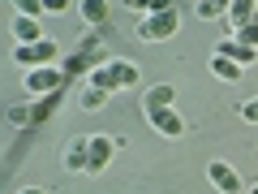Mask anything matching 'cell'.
Instances as JSON below:
<instances>
[{
  "instance_id": "cell-2",
  "label": "cell",
  "mask_w": 258,
  "mask_h": 194,
  "mask_svg": "<svg viewBox=\"0 0 258 194\" xmlns=\"http://www.w3.org/2000/svg\"><path fill=\"white\" fill-rule=\"evenodd\" d=\"M26 91L35 95V100H43V95H56L64 91V82H69V74H64L60 65H39V69H26Z\"/></svg>"
},
{
  "instance_id": "cell-3",
  "label": "cell",
  "mask_w": 258,
  "mask_h": 194,
  "mask_svg": "<svg viewBox=\"0 0 258 194\" xmlns=\"http://www.w3.org/2000/svg\"><path fill=\"white\" fill-rule=\"evenodd\" d=\"M176 26H181L176 9H168V13H142V22H138V30H134V35L147 39V43H159V39H172Z\"/></svg>"
},
{
  "instance_id": "cell-14",
  "label": "cell",
  "mask_w": 258,
  "mask_h": 194,
  "mask_svg": "<svg viewBox=\"0 0 258 194\" xmlns=\"http://www.w3.org/2000/svg\"><path fill=\"white\" fill-rule=\"evenodd\" d=\"M228 9H232V0H198L194 5V13L203 22H211V18H228Z\"/></svg>"
},
{
  "instance_id": "cell-5",
  "label": "cell",
  "mask_w": 258,
  "mask_h": 194,
  "mask_svg": "<svg viewBox=\"0 0 258 194\" xmlns=\"http://www.w3.org/2000/svg\"><path fill=\"white\" fill-rule=\"evenodd\" d=\"M207 181H211L220 194H241V190H245L241 173L228 164V160H211V164H207Z\"/></svg>"
},
{
  "instance_id": "cell-19",
  "label": "cell",
  "mask_w": 258,
  "mask_h": 194,
  "mask_svg": "<svg viewBox=\"0 0 258 194\" xmlns=\"http://www.w3.org/2000/svg\"><path fill=\"white\" fill-rule=\"evenodd\" d=\"M241 121H249V125H258V95H254V100H245V104H241Z\"/></svg>"
},
{
  "instance_id": "cell-17",
  "label": "cell",
  "mask_w": 258,
  "mask_h": 194,
  "mask_svg": "<svg viewBox=\"0 0 258 194\" xmlns=\"http://www.w3.org/2000/svg\"><path fill=\"white\" fill-rule=\"evenodd\" d=\"M232 35H237L241 43H249V47H258V18H254V22H245V26H241V30H232Z\"/></svg>"
},
{
  "instance_id": "cell-21",
  "label": "cell",
  "mask_w": 258,
  "mask_h": 194,
  "mask_svg": "<svg viewBox=\"0 0 258 194\" xmlns=\"http://www.w3.org/2000/svg\"><path fill=\"white\" fill-rule=\"evenodd\" d=\"M168 9H176V0H151L147 13H168Z\"/></svg>"
},
{
  "instance_id": "cell-12",
  "label": "cell",
  "mask_w": 258,
  "mask_h": 194,
  "mask_svg": "<svg viewBox=\"0 0 258 194\" xmlns=\"http://www.w3.org/2000/svg\"><path fill=\"white\" fill-rule=\"evenodd\" d=\"M172 100H176V86L172 82H159V86H151L147 91V112H155V108H172Z\"/></svg>"
},
{
  "instance_id": "cell-11",
  "label": "cell",
  "mask_w": 258,
  "mask_h": 194,
  "mask_svg": "<svg viewBox=\"0 0 258 194\" xmlns=\"http://www.w3.org/2000/svg\"><path fill=\"white\" fill-rule=\"evenodd\" d=\"M211 74L220 78V82H241L245 65H237V61H228V56H220V52H215V56H211Z\"/></svg>"
},
{
  "instance_id": "cell-13",
  "label": "cell",
  "mask_w": 258,
  "mask_h": 194,
  "mask_svg": "<svg viewBox=\"0 0 258 194\" xmlns=\"http://www.w3.org/2000/svg\"><path fill=\"white\" fill-rule=\"evenodd\" d=\"M78 13H82L86 26H103L108 22V0H78Z\"/></svg>"
},
{
  "instance_id": "cell-24",
  "label": "cell",
  "mask_w": 258,
  "mask_h": 194,
  "mask_svg": "<svg viewBox=\"0 0 258 194\" xmlns=\"http://www.w3.org/2000/svg\"><path fill=\"white\" fill-rule=\"evenodd\" d=\"M245 194H258V185H249V190H245Z\"/></svg>"
},
{
  "instance_id": "cell-6",
  "label": "cell",
  "mask_w": 258,
  "mask_h": 194,
  "mask_svg": "<svg viewBox=\"0 0 258 194\" xmlns=\"http://www.w3.org/2000/svg\"><path fill=\"white\" fill-rule=\"evenodd\" d=\"M147 121L164 134V138H181L185 134V121L176 117V108H155V112H147Z\"/></svg>"
},
{
  "instance_id": "cell-23",
  "label": "cell",
  "mask_w": 258,
  "mask_h": 194,
  "mask_svg": "<svg viewBox=\"0 0 258 194\" xmlns=\"http://www.w3.org/2000/svg\"><path fill=\"white\" fill-rule=\"evenodd\" d=\"M22 194H47V190H39V185H26V190H22Z\"/></svg>"
},
{
  "instance_id": "cell-22",
  "label": "cell",
  "mask_w": 258,
  "mask_h": 194,
  "mask_svg": "<svg viewBox=\"0 0 258 194\" xmlns=\"http://www.w3.org/2000/svg\"><path fill=\"white\" fill-rule=\"evenodd\" d=\"M120 5H129V9H138V13H147V9H151V0H120Z\"/></svg>"
},
{
  "instance_id": "cell-16",
  "label": "cell",
  "mask_w": 258,
  "mask_h": 194,
  "mask_svg": "<svg viewBox=\"0 0 258 194\" xmlns=\"http://www.w3.org/2000/svg\"><path fill=\"white\" fill-rule=\"evenodd\" d=\"M103 104H108V91H99V86H86V91H82V108L86 112L103 108Z\"/></svg>"
},
{
  "instance_id": "cell-8",
  "label": "cell",
  "mask_w": 258,
  "mask_h": 194,
  "mask_svg": "<svg viewBox=\"0 0 258 194\" xmlns=\"http://www.w3.org/2000/svg\"><path fill=\"white\" fill-rule=\"evenodd\" d=\"M112 151H116V142L108 138V134H91V164H86V173H103L112 160Z\"/></svg>"
},
{
  "instance_id": "cell-20",
  "label": "cell",
  "mask_w": 258,
  "mask_h": 194,
  "mask_svg": "<svg viewBox=\"0 0 258 194\" xmlns=\"http://www.w3.org/2000/svg\"><path fill=\"white\" fill-rule=\"evenodd\" d=\"M47 13H69V0H43Z\"/></svg>"
},
{
  "instance_id": "cell-10",
  "label": "cell",
  "mask_w": 258,
  "mask_h": 194,
  "mask_svg": "<svg viewBox=\"0 0 258 194\" xmlns=\"http://www.w3.org/2000/svg\"><path fill=\"white\" fill-rule=\"evenodd\" d=\"M13 35H18V43H39V39H43V26H39V18L18 13V18H13Z\"/></svg>"
},
{
  "instance_id": "cell-4",
  "label": "cell",
  "mask_w": 258,
  "mask_h": 194,
  "mask_svg": "<svg viewBox=\"0 0 258 194\" xmlns=\"http://www.w3.org/2000/svg\"><path fill=\"white\" fill-rule=\"evenodd\" d=\"M56 43L52 39H39V43H18L13 47V61L18 65H30V69H39V65H56Z\"/></svg>"
},
{
  "instance_id": "cell-9",
  "label": "cell",
  "mask_w": 258,
  "mask_h": 194,
  "mask_svg": "<svg viewBox=\"0 0 258 194\" xmlns=\"http://www.w3.org/2000/svg\"><path fill=\"white\" fill-rule=\"evenodd\" d=\"M86 164H91V138H74L69 147H64V168L86 173Z\"/></svg>"
},
{
  "instance_id": "cell-15",
  "label": "cell",
  "mask_w": 258,
  "mask_h": 194,
  "mask_svg": "<svg viewBox=\"0 0 258 194\" xmlns=\"http://www.w3.org/2000/svg\"><path fill=\"white\" fill-rule=\"evenodd\" d=\"M258 13H254V0H232V9H228V22H232V30H241L245 22H254Z\"/></svg>"
},
{
  "instance_id": "cell-1",
  "label": "cell",
  "mask_w": 258,
  "mask_h": 194,
  "mask_svg": "<svg viewBox=\"0 0 258 194\" xmlns=\"http://www.w3.org/2000/svg\"><path fill=\"white\" fill-rule=\"evenodd\" d=\"M138 65L134 61H103L91 69V86H99V91H125V86H138Z\"/></svg>"
},
{
  "instance_id": "cell-7",
  "label": "cell",
  "mask_w": 258,
  "mask_h": 194,
  "mask_svg": "<svg viewBox=\"0 0 258 194\" xmlns=\"http://www.w3.org/2000/svg\"><path fill=\"white\" fill-rule=\"evenodd\" d=\"M215 52H220V56H228V61H237V65H245V69H249V65L258 61V47H249V43H241L237 35H228V39H220V47H215Z\"/></svg>"
},
{
  "instance_id": "cell-18",
  "label": "cell",
  "mask_w": 258,
  "mask_h": 194,
  "mask_svg": "<svg viewBox=\"0 0 258 194\" xmlns=\"http://www.w3.org/2000/svg\"><path fill=\"white\" fill-rule=\"evenodd\" d=\"M13 9L26 13V18H39V13H43V0H13Z\"/></svg>"
}]
</instances>
